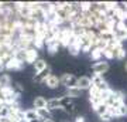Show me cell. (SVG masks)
Wrapping results in <instances>:
<instances>
[{"label": "cell", "instance_id": "19", "mask_svg": "<svg viewBox=\"0 0 127 122\" xmlns=\"http://www.w3.org/2000/svg\"><path fill=\"white\" fill-rule=\"evenodd\" d=\"M47 67H48V64H47L42 58H38L35 63H34V70H35V74H37V72H41L42 70H45Z\"/></svg>", "mask_w": 127, "mask_h": 122}, {"label": "cell", "instance_id": "27", "mask_svg": "<svg viewBox=\"0 0 127 122\" xmlns=\"http://www.w3.org/2000/svg\"><path fill=\"white\" fill-rule=\"evenodd\" d=\"M124 70H126V71H127V61H126V63H124Z\"/></svg>", "mask_w": 127, "mask_h": 122}, {"label": "cell", "instance_id": "4", "mask_svg": "<svg viewBox=\"0 0 127 122\" xmlns=\"http://www.w3.org/2000/svg\"><path fill=\"white\" fill-rule=\"evenodd\" d=\"M51 75H52V72H51V67L48 65L45 70H42L41 72H37L32 80H34L35 82H38V84H45V81L51 77Z\"/></svg>", "mask_w": 127, "mask_h": 122}, {"label": "cell", "instance_id": "5", "mask_svg": "<svg viewBox=\"0 0 127 122\" xmlns=\"http://www.w3.org/2000/svg\"><path fill=\"white\" fill-rule=\"evenodd\" d=\"M24 118L30 122H40L41 121V118H40V115H38L35 108L26 109V111H24Z\"/></svg>", "mask_w": 127, "mask_h": 122}, {"label": "cell", "instance_id": "10", "mask_svg": "<svg viewBox=\"0 0 127 122\" xmlns=\"http://www.w3.org/2000/svg\"><path fill=\"white\" fill-rule=\"evenodd\" d=\"M37 60H38V54H37V48H30L26 50V63H30L34 65Z\"/></svg>", "mask_w": 127, "mask_h": 122}, {"label": "cell", "instance_id": "3", "mask_svg": "<svg viewBox=\"0 0 127 122\" xmlns=\"http://www.w3.org/2000/svg\"><path fill=\"white\" fill-rule=\"evenodd\" d=\"M109 68H110V65L106 60H100V61H97V63H95L92 65V71H93V74L103 75L106 71H109Z\"/></svg>", "mask_w": 127, "mask_h": 122}, {"label": "cell", "instance_id": "9", "mask_svg": "<svg viewBox=\"0 0 127 122\" xmlns=\"http://www.w3.org/2000/svg\"><path fill=\"white\" fill-rule=\"evenodd\" d=\"M45 85L48 87V88H51V90H55V88H58L59 85H61V77H57V75H51L48 80L45 81Z\"/></svg>", "mask_w": 127, "mask_h": 122}, {"label": "cell", "instance_id": "24", "mask_svg": "<svg viewBox=\"0 0 127 122\" xmlns=\"http://www.w3.org/2000/svg\"><path fill=\"white\" fill-rule=\"evenodd\" d=\"M75 122H86V121H85V118H83V117H76Z\"/></svg>", "mask_w": 127, "mask_h": 122}, {"label": "cell", "instance_id": "26", "mask_svg": "<svg viewBox=\"0 0 127 122\" xmlns=\"http://www.w3.org/2000/svg\"><path fill=\"white\" fill-rule=\"evenodd\" d=\"M42 122H55L54 119H47V121H42Z\"/></svg>", "mask_w": 127, "mask_h": 122}, {"label": "cell", "instance_id": "21", "mask_svg": "<svg viewBox=\"0 0 127 122\" xmlns=\"http://www.w3.org/2000/svg\"><path fill=\"white\" fill-rule=\"evenodd\" d=\"M103 57L106 60H112V58H114V53H113V50L110 48V47H107L106 50H103Z\"/></svg>", "mask_w": 127, "mask_h": 122}, {"label": "cell", "instance_id": "6", "mask_svg": "<svg viewBox=\"0 0 127 122\" xmlns=\"http://www.w3.org/2000/svg\"><path fill=\"white\" fill-rule=\"evenodd\" d=\"M99 38L106 41V43H112V41L117 40V38H116V34H114V30H103V31H100Z\"/></svg>", "mask_w": 127, "mask_h": 122}, {"label": "cell", "instance_id": "23", "mask_svg": "<svg viewBox=\"0 0 127 122\" xmlns=\"http://www.w3.org/2000/svg\"><path fill=\"white\" fill-rule=\"evenodd\" d=\"M100 119H102V121L103 122H107V121H110V119H113V115H112V112H107V114H104V115H102V117H100Z\"/></svg>", "mask_w": 127, "mask_h": 122}, {"label": "cell", "instance_id": "16", "mask_svg": "<svg viewBox=\"0 0 127 122\" xmlns=\"http://www.w3.org/2000/svg\"><path fill=\"white\" fill-rule=\"evenodd\" d=\"M24 65V63H21V61H18L16 57H14L13 60H10V63L6 65V70H21Z\"/></svg>", "mask_w": 127, "mask_h": 122}, {"label": "cell", "instance_id": "15", "mask_svg": "<svg viewBox=\"0 0 127 122\" xmlns=\"http://www.w3.org/2000/svg\"><path fill=\"white\" fill-rule=\"evenodd\" d=\"M59 45H61V43H59L58 38L48 41V43H47V48H48V51H50V54H55V53L58 51Z\"/></svg>", "mask_w": 127, "mask_h": 122}, {"label": "cell", "instance_id": "7", "mask_svg": "<svg viewBox=\"0 0 127 122\" xmlns=\"http://www.w3.org/2000/svg\"><path fill=\"white\" fill-rule=\"evenodd\" d=\"M92 85H93V84H92V78L86 77V75H82V77L78 78V87H79L82 91L83 90H91Z\"/></svg>", "mask_w": 127, "mask_h": 122}, {"label": "cell", "instance_id": "14", "mask_svg": "<svg viewBox=\"0 0 127 122\" xmlns=\"http://www.w3.org/2000/svg\"><path fill=\"white\" fill-rule=\"evenodd\" d=\"M81 94H82V90L79 87L66 88V91H65V97H69V98H78V97H81Z\"/></svg>", "mask_w": 127, "mask_h": 122}, {"label": "cell", "instance_id": "11", "mask_svg": "<svg viewBox=\"0 0 127 122\" xmlns=\"http://www.w3.org/2000/svg\"><path fill=\"white\" fill-rule=\"evenodd\" d=\"M112 50H113V53H114V58L116 60H123L127 54V51H126V48L123 47V44H119L117 47H114Z\"/></svg>", "mask_w": 127, "mask_h": 122}, {"label": "cell", "instance_id": "8", "mask_svg": "<svg viewBox=\"0 0 127 122\" xmlns=\"http://www.w3.org/2000/svg\"><path fill=\"white\" fill-rule=\"evenodd\" d=\"M110 112L113 115V118H119V117H126L127 115V105L126 102L117 108H110Z\"/></svg>", "mask_w": 127, "mask_h": 122}, {"label": "cell", "instance_id": "25", "mask_svg": "<svg viewBox=\"0 0 127 122\" xmlns=\"http://www.w3.org/2000/svg\"><path fill=\"white\" fill-rule=\"evenodd\" d=\"M17 122H30V121H27V119H26V118H24V119H18Z\"/></svg>", "mask_w": 127, "mask_h": 122}, {"label": "cell", "instance_id": "2", "mask_svg": "<svg viewBox=\"0 0 127 122\" xmlns=\"http://www.w3.org/2000/svg\"><path fill=\"white\" fill-rule=\"evenodd\" d=\"M61 84L65 85L66 88H73V87H78V78L73 74L65 72L61 75Z\"/></svg>", "mask_w": 127, "mask_h": 122}, {"label": "cell", "instance_id": "13", "mask_svg": "<svg viewBox=\"0 0 127 122\" xmlns=\"http://www.w3.org/2000/svg\"><path fill=\"white\" fill-rule=\"evenodd\" d=\"M47 107H48V100H45L44 97H35V100H34V108L44 109Z\"/></svg>", "mask_w": 127, "mask_h": 122}, {"label": "cell", "instance_id": "1", "mask_svg": "<svg viewBox=\"0 0 127 122\" xmlns=\"http://www.w3.org/2000/svg\"><path fill=\"white\" fill-rule=\"evenodd\" d=\"M92 84H93V87H96L97 90L102 91V92L110 90V87L107 85V82L104 81L103 75H99V74H93V75H92Z\"/></svg>", "mask_w": 127, "mask_h": 122}, {"label": "cell", "instance_id": "18", "mask_svg": "<svg viewBox=\"0 0 127 122\" xmlns=\"http://www.w3.org/2000/svg\"><path fill=\"white\" fill-rule=\"evenodd\" d=\"M4 87H11V78L9 74L0 75V88H4Z\"/></svg>", "mask_w": 127, "mask_h": 122}, {"label": "cell", "instance_id": "17", "mask_svg": "<svg viewBox=\"0 0 127 122\" xmlns=\"http://www.w3.org/2000/svg\"><path fill=\"white\" fill-rule=\"evenodd\" d=\"M37 112L40 115L41 121H47V119H52V114L48 108H44V109H37Z\"/></svg>", "mask_w": 127, "mask_h": 122}, {"label": "cell", "instance_id": "22", "mask_svg": "<svg viewBox=\"0 0 127 122\" xmlns=\"http://www.w3.org/2000/svg\"><path fill=\"white\" fill-rule=\"evenodd\" d=\"M75 109H76V108H75V104H73V102H71V104H68L65 108L62 109V111H65V112L69 114V115H72V114H75Z\"/></svg>", "mask_w": 127, "mask_h": 122}, {"label": "cell", "instance_id": "12", "mask_svg": "<svg viewBox=\"0 0 127 122\" xmlns=\"http://www.w3.org/2000/svg\"><path fill=\"white\" fill-rule=\"evenodd\" d=\"M93 111H95L97 115H99V118L102 117V115H104V114H107L110 111V108H109V105L106 104V102H100L99 105H96L95 108H93Z\"/></svg>", "mask_w": 127, "mask_h": 122}, {"label": "cell", "instance_id": "20", "mask_svg": "<svg viewBox=\"0 0 127 122\" xmlns=\"http://www.w3.org/2000/svg\"><path fill=\"white\" fill-rule=\"evenodd\" d=\"M91 57H92V60H93L95 63H97V61H100V60L103 58V51L95 47V48L91 51Z\"/></svg>", "mask_w": 127, "mask_h": 122}]
</instances>
